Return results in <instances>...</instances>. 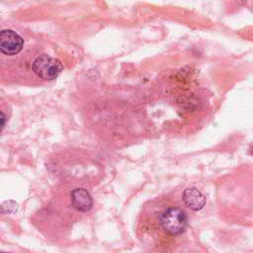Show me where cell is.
<instances>
[{
    "label": "cell",
    "instance_id": "6da1fadb",
    "mask_svg": "<svg viewBox=\"0 0 253 253\" xmlns=\"http://www.w3.org/2000/svg\"><path fill=\"white\" fill-rule=\"evenodd\" d=\"M187 215L185 211L178 207H170L163 211L159 216V222L162 229L171 234L182 233L187 226Z\"/></svg>",
    "mask_w": 253,
    "mask_h": 253
},
{
    "label": "cell",
    "instance_id": "7a4b0ae2",
    "mask_svg": "<svg viewBox=\"0 0 253 253\" xmlns=\"http://www.w3.org/2000/svg\"><path fill=\"white\" fill-rule=\"evenodd\" d=\"M32 68L40 78L53 80L62 71V64L57 58L48 54H42L34 60Z\"/></svg>",
    "mask_w": 253,
    "mask_h": 253
},
{
    "label": "cell",
    "instance_id": "3957f363",
    "mask_svg": "<svg viewBox=\"0 0 253 253\" xmlns=\"http://www.w3.org/2000/svg\"><path fill=\"white\" fill-rule=\"evenodd\" d=\"M22 37L13 30H2L0 33V50L6 55H15L23 48Z\"/></svg>",
    "mask_w": 253,
    "mask_h": 253
},
{
    "label": "cell",
    "instance_id": "277c9868",
    "mask_svg": "<svg viewBox=\"0 0 253 253\" xmlns=\"http://www.w3.org/2000/svg\"><path fill=\"white\" fill-rule=\"evenodd\" d=\"M184 204L192 211H200L206 205V198L200 190L195 187L187 188L182 194Z\"/></svg>",
    "mask_w": 253,
    "mask_h": 253
},
{
    "label": "cell",
    "instance_id": "5b68a950",
    "mask_svg": "<svg viewBox=\"0 0 253 253\" xmlns=\"http://www.w3.org/2000/svg\"><path fill=\"white\" fill-rule=\"evenodd\" d=\"M71 203L79 211H88L93 206L92 197L89 192L83 188H77L71 192Z\"/></svg>",
    "mask_w": 253,
    "mask_h": 253
},
{
    "label": "cell",
    "instance_id": "8992f818",
    "mask_svg": "<svg viewBox=\"0 0 253 253\" xmlns=\"http://www.w3.org/2000/svg\"><path fill=\"white\" fill-rule=\"evenodd\" d=\"M18 210V204L14 201H6L1 205V211L3 213L15 212Z\"/></svg>",
    "mask_w": 253,
    "mask_h": 253
},
{
    "label": "cell",
    "instance_id": "52a82bcc",
    "mask_svg": "<svg viewBox=\"0 0 253 253\" xmlns=\"http://www.w3.org/2000/svg\"><path fill=\"white\" fill-rule=\"evenodd\" d=\"M5 126V116H4V113L1 112V126L3 127Z\"/></svg>",
    "mask_w": 253,
    "mask_h": 253
},
{
    "label": "cell",
    "instance_id": "ba28073f",
    "mask_svg": "<svg viewBox=\"0 0 253 253\" xmlns=\"http://www.w3.org/2000/svg\"><path fill=\"white\" fill-rule=\"evenodd\" d=\"M2 253H6V252H2Z\"/></svg>",
    "mask_w": 253,
    "mask_h": 253
}]
</instances>
